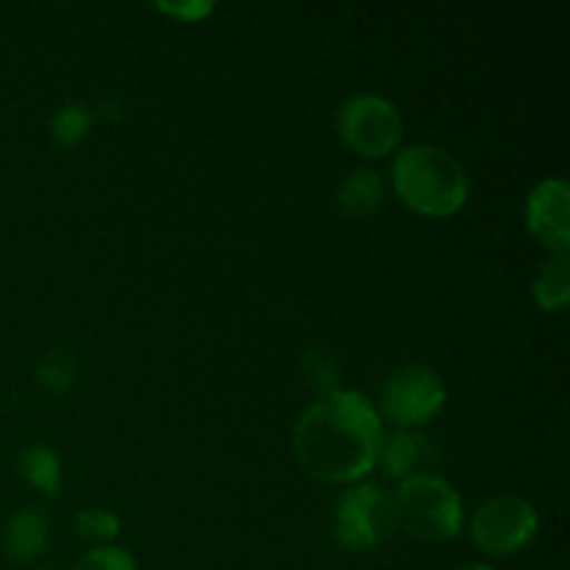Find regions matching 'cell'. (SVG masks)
Here are the masks:
<instances>
[{"label":"cell","instance_id":"3957f363","mask_svg":"<svg viewBox=\"0 0 570 570\" xmlns=\"http://www.w3.org/2000/svg\"><path fill=\"white\" fill-rule=\"evenodd\" d=\"M390 495H393L395 527L410 538L429 546H443L462 534L465 501L460 490L440 473L406 479Z\"/></svg>","mask_w":570,"mask_h":570},{"label":"cell","instance_id":"d6986e66","mask_svg":"<svg viewBox=\"0 0 570 570\" xmlns=\"http://www.w3.org/2000/svg\"><path fill=\"white\" fill-rule=\"evenodd\" d=\"M156 11L167 14L178 22H200L215 11V3L209 0H184V3H156Z\"/></svg>","mask_w":570,"mask_h":570},{"label":"cell","instance_id":"7c38bea8","mask_svg":"<svg viewBox=\"0 0 570 570\" xmlns=\"http://www.w3.org/2000/svg\"><path fill=\"white\" fill-rule=\"evenodd\" d=\"M532 298L543 312L560 315L570 304V254H549L532 278Z\"/></svg>","mask_w":570,"mask_h":570},{"label":"cell","instance_id":"8992f818","mask_svg":"<svg viewBox=\"0 0 570 570\" xmlns=\"http://www.w3.org/2000/svg\"><path fill=\"white\" fill-rule=\"evenodd\" d=\"M449 404V387L443 376L429 365H401L387 373L379 387L376 412L382 423L393 429H423L443 415Z\"/></svg>","mask_w":570,"mask_h":570},{"label":"cell","instance_id":"ba28073f","mask_svg":"<svg viewBox=\"0 0 570 570\" xmlns=\"http://www.w3.org/2000/svg\"><path fill=\"white\" fill-rule=\"evenodd\" d=\"M523 223L549 254H570V187L566 178H540L523 204Z\"/></svg>","mask_w":570,"mask_h":570},{"label":"cell","instance_id":"7a4b0ae2","mask_svg":"<svg viewBox=\"0 0 570 570\" xmlns=\"http://www.w3.org/2000/svg\"><path fill=\"white\" fill-rule=\"evenodd\" d=\"M390 178L401 204L432 220L460 215L471 200V176L465 165L432 142L401 148L390 165Z\"/></svg>","mask_w":570,"mask_h":570},{"label":"cell","instance_id":"6da1fadb","mask_svg":"<svg viewBox=\"0 0 570 570\" xmlns=\"http://www.w3.org/2000/svg\"><path fill=\"white\" fill-rule=\"evenodd\" d=\"M384 423L362 390L340 387L312 401L293 426V454L323 484L367 482L379 465Z\"/></svg>","mask_w":570,"mask_h":570},{"label":"cell","instance_id":"5b68a950","mask_svg":"<svg viewBox=\"0 0 570 570\" xmlns=\"http://www.w3.org/2000/svg\"><path fill=\"white\" fill-rule=\"evenodd\" d=\"M332 532L340 549L354 551V554L387 543L399 532L390 490L376 482L348 484L334 501Z\"/></svg>","mask_w":570,"mask_h":570},{"label":"cell","instance_id":"7402d4cb","mask_svg":"<svg viewBox=\"0 0 570 570\" xmlns=\"http://www.w3.org/2000/svg\"><path fill=\"white\" fill-rule=\"evenodd\" d=\"M37 570H56V568H37Z\"/></svg>","mask_w":570,"mask_h":570},{"label":"cell","instance_id":"8fae6325","mask_svg":"<svg viewBox=\"0 0 570 570\" xmlns=\"http://www.w3.org/2000/svg\"><path fill=\"white\" fill-rule=\"evenodd\" d=\"M384 204V178L376 167L362 165L345 173L334 193V206L345 220H365Z\"/></svg>","mask_w":570,"mask_h":570},{"label":"cell","instance_id":"52a82bcc","mask_svg":"<svg viewBox=\"0 0 570 570\" xmlns=\"http://www.w3.org/2000/svg\"><path fill=\"white\" fill-rule=\"evenodd\" d=\"M540 515L523 495L504 493L482 501L468 521V534L482 554L512 557L534 543Z\"/></svg>","mask_w":570,"mask_h":570},{"label":"cell","instance_id":"44dd1931","mask_svg":"<svg viewBox=\"0 0 570 570\" xmlns=\"http://www.w3.org/2000/svg\"><path fill=\"white\" fill-rule=\"evenodd\" d=\"M460 570H495L493 566H484V562H471V566L460 568Z\"/></svg>","mask_w":570,"mask_h":570},{"label":"cell","instance_id":"e0dca14e","mask_svg":"<svg viewBox=\"0 0 570 570\" xmlns=\"http://www.w3.org/2000/svg\"><path fill=\"white\" fill-rule=\"evenodd\" d=\"M72 529L81 540L95 546H115V540L120 538L122 523L120 518L111 510H104V507H87V510L76 512L72 518Z\"/></svg>","mask_w":570,"mask_h":570},{"label":"cell","instance_id":"ac0fdd59","mask_svg":"<svg viewBox=\"0 0 570 570\" xmlns=\"http://www.w3.org/2000/svg\"><path fill=\"white\" fill-rule=\"evenodd\" d=\"M72 570H139L137 560L128 549L120 546H95L81 560L72 566Z\"/></svg>","mask_w":570,"mask_h":570},{"label":"cell","instance_id":"ffe728a7","mask_svg":"<svg viewBox=\"0 0 570 570\" xmlns=\"http://www.w3.org/2000/svg\"><path fill=\"white\" fill-rule=\"evenodd\" d=\"M98 111H100V117H104V120L117 122V120H122V117H126V104H122V100H104V104L98 106Z\"/></svg>","mask_w":570,"mask_h":570},{"label":"cell","instance_id":"277c9868","mask_svg":"<svg viewBox=\"0 0 570 570\" xmlns=\"http://www.w3.org/2000/svg\"><path fill=\"white\" fill-rule=\"evenodd\" d=\"M334 128L343 148L365 161L395 156L404 142V117L399 106L379 92L348 95L340 104Z\"/></svg>","mask_w":570,"mask_h":570},{"label":"cell","instance_id":"2e32d148","mask_svg":"<svg viewBox=\"0 0 570 570\" xmlns=\"http://www.w3.org/2000/svg\"><path fill=\"white\" fill-rule=\"evenodd\" d=\"M33 376H37V384L42 390H48V393H53V395H65L67 390L76 384L78 362L70 351L53 348L37 362V367H33Z\"/></svg>","mask_w":570,"mask_h":570},{"label":"cell","instance_id":"9a60e30c","mask_svg":"<svg viewBox=\"0 0 570 570\" xmlns=\"http://www.w3.org/2000/svg\"><path fill=\"white\" fill-rule=\"evenodd\" d=\"M301 373H304L306 387L321 399V395H328L334 393V390H340L343 365H340V360L332 354V351L309 348L306 354H301Z\"/></svg>","mask_w":570,"mask_h":570},{"label":"cell","instance_id":"9c48e42d","mask_svg":"<svg viewBox=\"0 0 570 570\" xmlns=\"http://www.w3.org/2000/svg\"><path fill=\"white\" fill-rule=\"evenodd\" d=\"M379 465L384 476L399 484L415 476H434L443 465V449L423 429H393L382 440Z\"/></svg>","mask_w":570,"mask_h":570},{"label":"cell","instance_id":"5bb4252c","mask_svg":"<svg viewBox=\"0 0 570 570\" xmlns=\"http://www.w3.org/2000/svg\"><path fill=\"white\" fill-rule=\"evenodd\" d=\"M95 111L87 104H65L50 115L48 134L56 148H76L92 134Z\"/></svg>","mask_w":570,"mask_h":570},{"label":"cell","instance_id":"4fadbf2b","mask_svg":"<svg viewBox=\"0 0 570 570\" xmlns=\"http://www.w3.org/2000/svg\"><path fill=\"white\" fill-rule=\"evenodd\" d=\"M20 476L26 479L28 488L37 490L45 499H53L61 493V456L48 445H28L20 451Z\"/></svg>","mask_w":570,"mask_h":570},{"label":"cell","instance_id":"30bf717a","mask_svg":"<svg viewBox=\"0 0 570 570\" xmlns=\"http://www.w3.org/2000/svg\"><path fill=\"white\" fill-rule=\"evenodd\" d=\"M50 546V518L39 507H26L6 521L3 554L9 562L26 566L42 557Z\"/></svg>","mask_w":570,"mask_h":570}]
</instances>
